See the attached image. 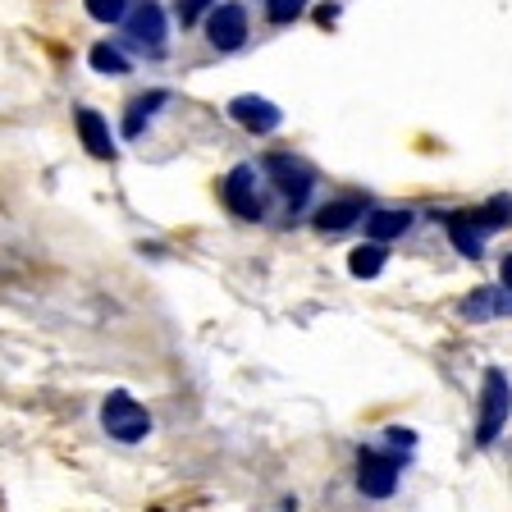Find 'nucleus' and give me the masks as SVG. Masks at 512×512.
<instances>
[{"mask_svg": "<svg viewBox=\"0 0 512 512\" xmlns=\"http://www.w3.org/2000/svg\"><path fill=\"white\" fill-rule=\"evenodd\" d=\"M220 197H224V206H229L238 220H247V224H256L261 215H266L261 197H256V170H252V165H234V170L224 174Z\"/></svg>", "mask_w": 512, "mask_h": 512, "instance_id": "nucleus-5", "label": "nucleus"}, {"mask_svg": "<svg viewBox=\"0 0 512 512\" xmlns=\"http://www.w3.org/2000/svg\"><path fill=\"white\" fill-rule=\"evenodd\" d=\"M165 101H170V92H160V87H151V92H138V96H133V101H128V110H124V138H138L142 124H147V119L156 115Z\"/></svg>", "mask_w": 512, "mask_h": 512, "instance_id": "nucleus-13", "label": "nucleus"}, {"mask_svg": "<svg viewBox=\"0 0 512 512\" xmlns=\"http://www.w3.org/2000/svg\"><path fill=\"white\" fill-rule=\"evenodd\" d=\"M124 28L133 46H147L151 55H160V46H165V10H160L156 0H142L138 10H128Z\"/></svg>", "mask_w": 512, "mask_h": 512, "instance_id": "nucleus-7", "label": "nucleus"}, {"mask_svg": "<svg viewBox=\"0 0 512 512\" xmlns=\"http://www.w3.org/2000/svg\"><path fill=\"white\" fill-rule=\"evenodd\" d=\"M215 5H220V0H174V19H179L183 28H192V23H202Z\"/></svg>", "mask_w": 512, "mask_h": 512, "instance_id": "nucleus-17", "label": "nucleus"}, {"mask_svg": "<svg viewBox=\"0 0 512 512\" xmlns=\"http://www.w3.org/2000/svg\"><path fill=\"white\" fill-rule=\"evenodd\" d=\"M83 5L96 23H124V14H128L124 0H83Z\"/></svg>", "mask_w": 512, "mask_h": 512, "instance_id": "nucleus-19", "label": "nucleus"}, {"mask_svg": "<svg viewBox=\"0 0 512 512\" xmlns=\"http://www.w3.org/2000/svg\"><path fill=\"white\" fill-rule=\"evenodd\" d=\"M407 229H412V211H398V206L366 211V238H371V243H394Z\"/></svg>", "mask_w": 512, "mask_h": 512, "instance_id": "nucleus-11", "label": "nucleus"}, {"mask_svg": "<svg viewBox=\"0 0 512 512\" xmlns=\"http://www.w3.org/2000/svg\"><path fill=\"white\" fill-rule=\"evenodd\" d=\"M206 42L224 55L247 42V10L238 0H224V5H215V10L206 14Z\"/></svg>", "mask_w": 512, "mask_h": 512, "instance_id": "nucleus-6", "label": "nucleus"}, {"mask_svg": "<svg viewBox=\"0 0 512 512\" xmlns=\"http://www.w3.org/2000/svg\"><path fill=\"white\" fill-rule=\"evenodd\" d=\"M74 124H78V142L87 147L92 160H115V138H110V124L106 115H96V110H74Z\"/></svg>", "mask_w": 512, "mask_h": 512, "instance_id": "nucleus-9", "label": "nucleus"}, {"mask_svg": "<svg viewBox=\"0 0 512 512\" xmlns=\"http://www.w3.org/2000/svg\"><path fill=\"white\" fill-rule=\"evenodd\" d=\"M302 10H307V0H266V19L275 23V28L302 19Z\"/></svg>", "mask_w": 512, "mask_h": 512, "instance_id": "nucleus-18", "label": "nucleus"}, {"mask_svg": "<svg viewBox=\"0 0 512 512\" xmlns=\"http://www.w3.org/2000/svg\"><path fill=\"white\" fill-rule=\"evenodd\" d=\"M101 426H106V435L119 439V444H142V439L151 435V412L133 394L115 389V394L106 398V407H101Z\"/></svg>", "mask_w": 512, "mask_h": 512, "instance_id": "nucleus-3", "label": "nucleus"}, {"mask_svg": "<svg viewBox=\"0 0 512 512\" xmlns=\"http://www.w3.org/2000/svg\"><path fill=\"white\" fill-rule=\"evenodd\" d=\"M499 279H503V288H512V252L503 256V266H499Z\"/></svg>", "mask_w": 512, "mask_h": 512, "instance_id": "nucleus-20", "label": "nucleus"}, {"mask_svg": "<svg viewBox=\"0 0 512 512\" xmlns=\"http://www.w3.org/2000/svg\"><path fill=\"white\" fill-rule=\"evenodd\" d=\"M444 224H448V238H453V247H458L467 261H480L485 256V234L476 229V220H471V211H453V215H444Z\"/></svg>", "mask_w": 512, "mask_h": 512, "instance_id": "nucleus-12", "label": "nucleus"}, {"mask_svg": "<svg viewBox=\"0 0 512 512\" xmlns=\"http://www.w3.org/2000/svg\"><path fill=\"white\" fill-rule=\"evenodd\" d=\"M384 261H389V252H384V243H366V247H357V252L348 256V270L357 279H375L384 270Z\"/></svg>", "mask_w": 512, "mask_h": 512, "instance_id": "nucleus-15", "label": "nucleus"}, {"mask_svg": "<svg viewBox=\"0 0 512 512\" xmlns=\"http://www.w3.org/2000/svg\"><path fill=\"white\" fill-rule=\"evenodd\" d=\"M87 60H92L96 74H128V69H133V60H128L119 46H110V42H96L92 51H87Z\"/></svg>", "mask_w": 512, "mask_h": 512, "instance_id": "nucleus-16", "label": "nucleus"}, {"mask_svg": "<svg viewBox=\"0 0 512 512\" xmlns=\"http://www.w3.org/2000/svg\"><path fill=\"white\" fill-rule=\"evenodd\" d=\"M512 416V384L503 371H485V384H480V407H476V448H490L494 439L503 435Z\"/></svg>", "mask_w": 512, "mask_h": 512, "instance_id": "nucleus-1", "label": "nucleus"}, {"mask_svg": "<svg viewBox=\"0 0 512 512\" xmlns=\"http://www.w3.org/2000/svg\"><path fill=\"white\" fill-rule=\"evenodd\" d=\"M266 174L279 188V197L288 202V211L298 215L302 206H307L311 188H316V170H311L302 156H293V151H275V156H266Z\"/></svg>", "mask_w": 512, "mask_h": 512, "instance_id": "nucleus-2", "label": "nucleus"}, {"mask_svg": "<svg viewBox=\"0 0 512 512\" xmlns=\"http://www.w3.org/2000/svg\"><path fill=\"white\" fill-rule=\"evenodd\" d=\"M362 220H366V197H339V202L320 206L311 224L320 234H343V229H357Z\"/></svg>", "mask_w": 512, "mask_h": 512, "instance_id": "nucleus-10", "label": "nucleus"}, {"mask_svg": "<svg viewBox=\"0 0 512 512\" xmlns=\"http://www.w3.org/2000/svg\"><path fill=\"white\" fill-rule=\"evenodd\" d=\"M357 490L366 499H389L398 490V458L394 453H375V448H362L357 458Z\"/></svg>", "mask_w": 512, "mask_h": 512, "instance_id": "nucleus-4", "label": "nucleus"}, {"mask_svg": "<svg viewBox=\"0 0 512 512\" xmlns=\"http://www.w3.org/2000/svg\"><path fill=\"white\" fill-rule=\"evenodd\" d=\"M316 19H320V23H334V19H339V5H325V10H320Z\"/></svg>", "mask_w": 512, "mask_h": 512, "instance_id": "nucleus-21", "label": "nucleus"}, {"mask_svg": "<svg viewBox=\"0 0 512 512\" xmlns=\"http://www.w3.org/2000/svg\"><path fill=\"white\" fill-rule=\"evenodd\" d=\"M471 220H476L480 234H499V229H508V224H512V197H508V192L490 197L485 206H476V211H471Z\"/></svg>", "mask_w": 512, "mask_h": 512, "instance_id": "nucleus-14", "label": "nucleus"}, {"mask_svg": "<svg viewBox=\"0 0 512 512\" xmlns=\"http://www.w3.org/2000/svg\"><path fill=\"white\" fill-rule=\"evenodd\" d=\"M229 119L238 128H247V133H275L284 124V110L275 101H266V96H234L229 101Z\"/></svg>", "mask_w": 512, "mask_h": 512, "instance_id": "nucleus-8", "label": "nucleus"}]
</instances>
